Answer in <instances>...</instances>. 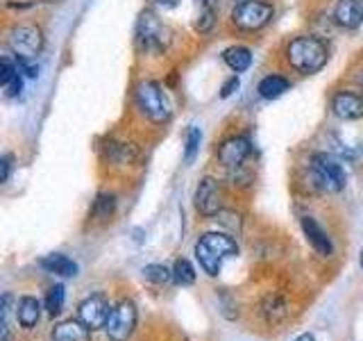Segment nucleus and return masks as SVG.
Segmentation results:
<instances>
[{
    "label": "nucleus",
    "instance_id": "f257e3e1",
    "mask_svg": "<svg viewBox=\"0 0 363 341\" xmlns=\"http://www.w3.org/2000/svg\"><path fill=\"white\" fill-rule=\"evenodd\" d=\"M286 60L298 73L313 75L325 68L329 60V50L325 41L318 37H295L286 45Z\"/></svg>",
    "mask_w": 363,
    "mask_h": 341
},
{
    "label": "nucleus",
    "instance_id": "f03ea898",
    "mask_svg": "<svg viewBox=\"0 0 363 341\" xmlns=\"http://www.w3.org/2000/svg\"><path fill=\"white\" fill-rule=\"evenodd\" d=\"M236 253H238V246L234 239L227 234H220V232L202 234L200 242L196 244V257L200 261L202 271L211 278L218 276L223 269V261Z\"/></svg>",
    "mask_w": 363,
    "mask_h": 341
},
{
    "label": "nucleus",
    "instance_id": "7ed1b4c3",
    "mask_svg": "<svg viewBox=\"0 0 363 341\" xmlns=\"http://www.w3.org/2000/svg\"><path fill=\"white\" fill-rule=\"evenodd\" d=\"M134 98L139 109L152 123H166L170 119V102L162 91V87L152 82V80H143V82L136 85Z\"/></svg>",
    "mask_w": 363,
    "mask_h": 341
},
{
    "label": "nucleus",
    "instance_id": "20e7f679",
    "mask_svg": "<svg viewBox=\"0 0 363 341\" xmlns=\"http://www.w3.org/2000/svg\"><path fill=\"white\" fill-rule=\"evenodd\" d=\"M272 14H275V9H272V5L264 3V0H241L232 9V23L238 30L257 32L268 26Z\"/></svg>",
    "mask_w": 363,
    "mask_h": 341
},
{
    "label": "nucleus",
    "instance_id": "39448f33",
    "mask_svg": "<svg viewBox=\"0 0 363 341\" xmlns=\"http://www.w3.org/2000/svg\"><path fill=\"white\" fill-rule=\"evenodd\" d=\"M136 318H139V312H136L134 301H121L111 307V314L107 318L105 332L109 337V341H128L136 328Z\"/></svg>",
    "mask_w": 363,
    "mask_h": 341
},
{
    "label": "nucleus",
    "instance_id": "423d86ee",
    "mask_svg": "<svg viewBox=\"0 0 363 341\" xmlns=\"http://www.w3.org/2000/svg\"><path fill=\"white\" fill-rule=\"evenodd\" d=\"M136 41H139L141 50L145 53H162L170 37L168 30L164 28V23L159 21L152 11H143L139 18V26H136Z\"/></svg>",
    "mask_w": 363,
    "mask_h": 341
},
{
    "label": "nucleus",
    "instance_id": "0eeeda50",
    "mask_svg": "<svg viewBox=\"0 0 363 341\" xmlns=\"http://www.w3.org/2000/svg\"><path fill=\"white\" fill-rule=\"evenodd\" d=\"M7 43L16 60H32L43 50V32L37 26H16L9 32Z\"/></svg>",
    "mask_w": 363,
    "mask_h": 341
},
{
    "label": "nucleus",
    "instance_id": "6e6552de",
    "mask_svg": "<svg viewBox=\"0 0 363 341\" xmlns=\"http://www.w3.org/2000/svg\"><path fill=\"white\" fill-rule=\"evenodd\" d=\"M311 166H313V175L323 185V189H327V191L345 189V170L332 155L315 153L311 157Z\"/></svg>",
    "mask_w": 363,
    "mask_h": 341
},
{
    "label": "nucleus",
    "instance_id": "1a4fd4ad",
    "mask_svg": "<svg viewBox=\"0 0 363 341\" xmlns=\"http://www.w3.org/2000/svg\"><path fill=\"white\" fill-rule=\"evenodd\" d=\"M109 314H111V307H109L107 298L102 293L89 296V298L82 301V303H79V307H77V318L86 328H91V330L105 328Z\"/></svg>",
    "mask_w": 363,
    "mask_h": 341
},
{
    "label": "nucleus",
    "instance_id": "9d476101",
    "mask_svg": "<svg viewBox=\"0 0 363 341\" xmlns=\"http://www.w3.org/2000/svg\"><path fill=\"white\" fill-rule=\"evenodd\" d=\"M250 153H252V146H250L247 136H230L218 148V162L225 168H238L250 157Z\"/></svg>",
    "mask_w": 363,
    "mask_h": 341
},
{
    "label": "nucleus",
    "instance_id": "9b49d317",
    "mask_svg": "<svg viewBox=\"0 0 363 341\" xmlns=\"http://www.w3.org/2000/svg\"><path fill=\"white\" fill-rule=\"evenodd\" d=\"M220 187H218V180L213 178H202L200 185L196 189V210L202 216H216L220 212Z\"/></svg>",
    "mask_w": 363,
    "mask_h": 341
},
{
    "label": "nucleus",
    "instance_id": "f8f14e48",
    "mask_svg": "<svg viewBox=\"0 0 363 341\" xmlns=\"http://www.w3.org/2000/svg\"><path fill=\"white\" fill-rule=\"evenodd\" d=\"M332 109L343 121L363 119V96L354 94V91H338L332 98Z\"/></svg>",
    "mask_w": 363,
    "mask_h": 341
},
{
    "label": "nucleus",
    "instance_id": "ddd939ff",
    "mask_svg": "<svg viewBox=\"0 0 363 341\" xmlns=\"http://www.w3.org/2000/svg\"><path fill=\"white\" fill-rule=\"evenodd\" d=\"M302 232L306 237V242H309L313 246V250L318 255L323 257H329L334 253V246H332V239L327 237V232L323 230L320 225H318V221L313 219V216H302Z\"/></svg>",
    "mask_w": 363,
    "mask_h": 341
},
{
    "label": "nucleus",
    "instance_id": "4468645a",
    "mask_svg": "<svg viewBox=\"0 0 363 341\" xmlns=\"http://www.w3.org/2000/svg\"><path fill=\"white\" fill-rule=\"evenodd\" d=\"M334 18L340 28L357 30L363 23V0H338L334 7Z\"/></svg>",
    "mask_w": 363,
    "mask_h": 341
},
{
    "label": "nucleus",
    "instance_id": "2eb2a0df",
    "mask_svg": "<svg viewBox=\"0 0 363 341\" xmlns=\"http://www.w3.org/2000/svg\"><path fill=\"white\" fill-rule=\"evenodd\" d=\"M52 341H91V328H86L79 318H68L52 328Z\"/></svg>",
    "mask_w": 363,
    "mask_h": 341
},
{
    "label": "nucleus",
    "instance_id": "dca6fc26",
    "mask_svg": "<svg viewBox=\"0 0 363 341\" xmlns=\"http://www.w3.org/2000/svg\"><path fill=\"white\" fill-rule=\"evenodd\" d=\"M261 314H264L268 325H277L289 316V305H286V301L281 298V296L268 293L264 298V303H261Z\"/></svg>",
    "mask_w": 363,
    "mask_h": 341
},
{
    "label": "nucleus",
    "instance_id": "f3484780",
    "mask_svg": "<svg viewBox=\"0 0 363 341\" xmlns=\"http://www.w3.org/2000/svg\"><path fill=\"white\" fill-rule=\"evenodd\" d=\"M16 318L26 330H32L41 318V303L34 296H23L16 307Z\"/></svg>",
    "mask_w": 363,
    "mask_h": 341
},
{
    "label": "nucleus",
    "instance_id": "a211bd4d",
    "mask_svg": "<svg viewBox=\"0 0 363 341\" xmlns=\"http://www.w3.org/2000/svg\"><path fill=\"white\" fill-rule=\"evenodd\" d=\"M39 264L43 271L55 273V276H62V278H75L77 276V264L62 253H52L48 257H43Z\"/></svg>",
    "mask_w": 363,
    "mask_h": 341
},
{
    "label": "nucleus",
    "instance_id": "6ab92c4d",
    "mask_svg": "<svg viewBox=\"0 0 363 341\" xmlns=\"http://www.w3.org/2000/svg\"><path fill=\"white\" fill-rule=\"evenodd\" d=\"M223 60L234 73H243L252 66V53L245 45H232V48H227L223 53Z\"/></svg>",
    "mask_w": 363,
    "mask_h": 341
},
{
    "label": "nucleus",
    "instance_id": "aec40b11",
    "mask_svg": "<svg viewBox=\"0 0 363 341\" xmlns=\"http://www.w3.org/2000/svg\"><path fill=\"white\" fill-rule=\"evenodd\" d=\"M291 82L286 77H281V75H266L264 80L259 82V96L261 98H266V100H275L279 96H284L289 91Z\"/></svg>",
    "mask_w": 363,
    "mask_h": 341
},
{
    "label": "nucleus",
    "instance_id": "412c9836",
    "mask_svg": "<svg viewBox=\"0 0 363 341\" xmlns=\"http://www.w3.org/2000/svg\"><path fill=\"white\" fill-rule=\"evenodd\" d=\"M173 280L182 287H189V284L196 282V269L189 259H177L175 266H173Z\"/></svg>",
    "mask_w": 363,
    "mask_h": 341
},
{
    "label": "nucleus",
    "instance_id": "4be33fe9",
    "mask_svg": "<svg viewBox=\"0 0 363 341\" xmlns=\"http://www.w3.org/2000/svg\"><path fill=\"white\" fill-rule=\"evenodd\" d=\"M200 141H202V132L196 125H191L189 132H186V141H184V162L191 164L196 159L198 151H200Z\"/></svg>",
    "mask_w": 363,
    "mask_h": 341
},
{
    "label": "nucleus",
    "instance_id": "5701e85b",
    "mask_svg": "<svg viewBox=\"0 0 363 341\" xmlns=\"http://www.w3.org/2000/svg\"><path fill=\"white\" fill-rule=\"evenodd\" d=\"M113 210H116V198H113L111 193H100V196L96 198V202H94V210H91V214L105 221L113 214Z\"/></svg>",
    "mask_w": 363,
    "mask_h": 341
},
{
    "label": "nucleus",
    "instance_id": "b1692460",
    "mask_svg": "<svg viewBox=\"0 0 363 341\" xmlns=\"http://www.w3.org/2000/svg\"><path fill=\"white\" fill-rule=\"evenodd\" d=\"M143 278L152 284H168L170 280H173V271H168L162 264H150V266L143 269Z\"/></svg>",
    "mask_w": 363,
    "mask_h": 341
},
{
    "label": "nucleus",
    "instance_id": "393cba45",
    "mask_svg": "<svg viewBox=\"0 0 363 341\" xmlns=\"http://www.w3.org/2000/svg\"><path fill=\"white\" fill-rule=\"evenodd\" d=\"M45 310H48L50 316H57L62 310H64V287L62 284H57L48 291V298H45Z\"/></svg>",
    "mask_w": 363,
    "mask_h": 341
},
{
    "label": "nucleus",
    "instance_id": "a878e982",
    "mask_svg": "<svg viewBox=\"0 0 363 341\" xmlns=\"http://www.w3.org/2000/svg\"><path fill=\"white\" fill-rule=\"evenodd\" d=\"M18 73H21V71H18V66H16L14 62H11L9 57H3V62H0V85L7 87Z\"/></svg>",
    "mask_w": 363,
    "mask_h": 341
},
{
    "label": "nucleus",
    "instance_id": "bb28decb",
    "mask_svg": "<svg viewBox=\"0 0 363 341\" xmlns=\"http://www.w3.org/2000/svg\"><path fill=\"white\" fill-rule=\"evenodd\" d=\"M216 14H213V9L211 7H204V11L200 14V18H198V23H196V30L198 32H209L211 28H213V18Z\"/></svg>",
    "mask_w": 363,
    "mask_h": 341
},
{
    "label": "nucleus",
    "instance_id": "cd10ccee",
    "mask_svg": "<svg viewBox=\"0 0 363 341\" xmlns=\"http://www.w3.org/2000/svg\"><path fill=\"white\" fill-rule=\"evenodd\" d=\"M238 87H241V80H238L236 75L230 77V80H227V82L223 85V89H220V98H230Z\"/></svg>",
    "mask_w": 363,
    "mask_h": 341
},
{
    "label": "nucleus",
    "instance_id": "c85d7f7f",
    "mask_svg": "<svg viewBox=\"0 0 363 341\" xmlns=\"http://www.w3.org/2000/svg\"><path fill=\"white\" fill-rule=\"evenodd\" d=\"M11 173V155L0 157V182H7Z\"/></svg>",
    "mask_w": 363,
    "mask_h": 341
},
{
    "label": "nucleus",
    "instance_id": "c756f323",
    "mask_svg": "<svg viewBox=\"0 0 363 341\" xmlns=\"http://www.w3.org/2000/svg\"><path fill=\"white\" fill-rule=\"evenodd\" d=\"M21 89H23V80H21V75H16L11 82L5 87V94L9 96V98H16L18 94H21Z\"/></svg>",
    "mask_w": 363,
    "mask_h": 341
},
{
    "label": "nucleus",
    "instance_id": "7c9ffc66",
    "mask_svg": "<svg viewBox=\"0 0 363 341\" xmlns=\"http://www.w3.org/2000/svg\"><path fill=\"white\" fill-rule=\"evenodd\" d=\"M16 66H18V71H23L28 77H37L39 75V66L28 64V60H16Z\"/></svg>",
    "mask_w": 363,
    "mask_h": 341
},
{
    "label": "nucleus",
    "instance_id": "2f4dec72",
    "mask_svg": "<svg viewBox=\"0 0 363 341\" xmlns=\"http://www.w3.org/2000/svg\"><path fill=\"white\" fill-rule=\"evenodd\" d=\"M155 3L166 5V7H175V5H177V0H155Z\"/></svg>",
    "mask_w": 363,
    "mask_h": 341
},
{
    "label": "nucleus",
    "instance_id": "473e14b6",
    "mask_svg": "<svg viewBox=\"0 0 363 341\" xmlns=\"http://www.w3.org/2000/svg\"><path fill=\"white\" fill-rule=\"evenodd\" d=\"M295 341H315V337L313 335H300Z\"/></svg>",
    "mask_w": 363,
    "mask_h": 341
},
{
    "label": "nucleus",
    "instance_id": "72a5a7b5",
    "mask_svg": "<svg viewBox=\"0 0 363 341\" xmlns=\"http://www.w3.org/2000/svg\"><path fill=\"white\" fill-rule=\"evenodd\" d=\"M359 264H361V269H363V248H361V255H359Z\"/></svg>",
    "mask_w": 363,
    "mask_h": 341
},
{
    "label": "nucleus",
    "instance_id": "f704fd0d",
    "mask_svg": "<svg viewBox=\"0 0 363 341\" xmlns=\"http://www.w3.org/2000/svg\"><path fill=\"white\" fill-rule=\"evenodd\" d=\"M361 85H363V75H361Z\"/></svg>",
    "mask_w": 363,
    "mask_h": 341
}]
</instances>
